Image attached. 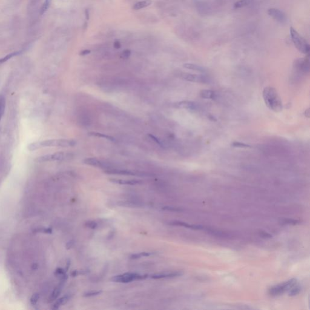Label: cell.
<instances>
[{
	"instance_id": "f546056e",
	"label": "cell",
	"mask_w": 310,
	"mask_h": 310,
	"mask_svg": "<svg viewBox=\"0 0 310 310\" xmlns=\"http://www.w3.org/2000/svg\"><path fill=\"white\" fill-rule=\"evenodd\" d=\"M85 226L88 228L95 229L98 227V224L96 222H94V221H89V222H87L85 223Z\"/></svg>"
},
{
	"instance_id": "8fae6325",
	"label": "cell",
	"mask_w": 310,
	"mask_h": 310,
	"mask_svg": "<svg viewBox=\"0 0 310 310\" xmlns=\"http://www.w3.org/2000/svg\"><path fill=\"white\" fill-rule=\"evenodd\" d=\"M104 173L110 174H120V175H128V176H135L136 174L135 172H133L128 170H118V169H107L104 170Z\"/></svg>"
},
{
	"instance_id": "d4e9b609",
	"label": "cell",
	"mask_w": 310,
	"mask_h": 310,
	"mask_svg": "<svg viewBox=\"0 0 310 310\" xmlns=\"http://www.w3.org/2000/svg\"><path fill=\"white\" fill-rule=\"evenodd\" d=\"M231 146L236 148H250L251 146L248 144H247L245 143L241 142H233L231 144Z\"/></svg>"
},
{
	"instance_id": "30bf717a",
	"label": "cell",
	"mask_w": 310,
	"mask_h": 310,
	"mask_svg": "<svg viewBox=\"0 0 310 310\" xmlns=\"http://www.w3.org/2000/svg\"><path fill=\"white\" fill-rule=\"evenodd\" d=\"M176 105L179 108L189 110H192V111H195V110H197L198 109L197 104L196 103H195L194 102L190 101H180V102H178V103H176Z\"/></svg>"
},
{
	"instance_id": "e575fe53",
	"label": "cell",
	"mask_w": 310,
	"mask_h": 310,
	"mask_svg": "<svg viewBox=\"0 0 310 310\" xmlns=\"http://www.w3.org/2000/svg\"><path fill=\"white\" fill-rule=\"evenodd\" d=\"M284 223L285 224H288L295 225V224H297L298 223V221L296 220H293V219H287V220H284Z\"/></svg>"
},
{
	"instance_id": "6da1fadb",
	"label": "cell",
	"mask_w": 310,
	"mask_h": 310,
	"mask_svg": "<svg viewBox=\"0 0 310 310\" xmlns=\"http://www.w3.org/2000/svg\"><path fill=\"white\" fill-rule=\"evenodd\" d=\"M265 105L272 111L278 113L283 109V104L277 90L272 87L264 88L262 93Z\"/></svg>"
},
{
	"instance_id": "8992f818",
	"label": "cell",
	"mask_w": 310,
	"mask_h": 310,
	"mask_svg": "<svg viewBox=\"0 0 310 310\" xmlns=\"http://www.w3.org/2000/svg\"><path fill=\"white\" fill-rule=\"evenodd\" d=\"M294 69L300 73H308L309 71V62L308 58L296 59L293 64Z\"/></svg>"
},
{
	"instance_id": "5b68a950",
	"label": "cell",
	"mask_w": 310,
	"mask_h": 310,
	"mask_svg": "<svg viewBox=\"0 0 310 310\" xmlns=\"http://www.w3.org/2000/svg\"><path fill=\"white\" fill-rule=\"evenodd\" d=\"M145 277L144 276H141L136 273H125L113 277L112 279V280L116 282L128 283L135 280L142 279Z\"/></svg>"
},
{
	"instance_id": "ab89813d",
	"label": "cell",
	"mask_w": 310,
	"mask_h": 310,
	"mask_svg": "<svg viewBox=\"0 0 310 310\" xmlns=\"http://www.w3.org/2000/svg\"><path fill=\"white\" fill-rule=\"evenodd\" d=\"M305 116L308 118H309V108L305 111Z\"/></svg>"
},
{
	"instance_id": "5bb4252c",
	"label": "cell",
	"mask_w": 310,
	"mask_h": 310,
	"mask_svg": "<svg viewBox=\"0 0 310 310\" xmlns=\"http://www.w3.org/2000/svg\"><path fill=\"white\" fill-rule=\"evenodd\" d=\"M171 225H175V226H181V227H184L185 228L193 229V230H202L204 229V227L201 225H190L187 223L181 222V221H173V222H170Z\"/></svg>"
},
{
	"instance_id": "4dcf8cb0",
	"label": "cell",
	"mask_w": 310,
	"mask_h": 310,
	"mask_svg": "<svg viewBox=\"0 0 310 310\" xmlns=\"http://www.w3.org/2000/svg\"><path fill=\"white\" fill-rule=\"evenodd\" d=\"M55 274L56 276H59L60 277H62L65 274V271L62 269V268H58L55 272Z\"/></svg>"
},
{
	"instance_id": "44dd1931",
	"label": "cell",
	"mask_w": 310,
	"mask_h": 310,
	"mask_svg": "<svg viewBox=\"0 0 310 310\" xmlns=\"http://www.w3.org/2000/svg\"><path fill=\"white\" fill-rule=\"evenodd\" d=\"M6 108V98L3 95H0V121H1L5 112Z\"/></svg>"
},
{
	"instance_id": "9a60e30c",
	"label": "cell",
	"mask_w": 310,
	"mask_h": 310,
	"mask_svg": "<svg viewBox=\"0 0 310 310\" xmlns=\"http://www.w3.org/2000/svg\"><path fill=\"white\" fill-rule=\"evenodd\" d=\"M83 162H84V164L88 165H92V166L100 167V168L104 167V164L95 158H86L83 160Z\"/></svg>"
},
{
	"instance_id": "f35d334b",
	"label": "cell",
	"mask_w": 310,
	"mask_h": 310,
	"mask_svg": "<svg viewBox=\"0 0 310 310\" xmlns=\"http://www.w3.org/2000/svg\"><path fill=\"white\" fill-rule=\"evenodd\" d=\"M113 46H114V47H115V49H120L121 47V43H120L119 41H115V42H114V45H113Z\"/></svg>"
},
{
	"instance_id": "7c38bea8",
	"label": "cell",
	"mask_w": 310,
	"mask_h": 310,
	"mask_svg": "<svg viewBox=\"0 0 310 310\" xmlns=\"http://www.w3.org/2000/svg\"><path fill=\"white\" fill-rule=\"evenodd\" d=\"M182 274V273H181L180 271H176V272L168 273H159V274H156L152 275L151 278L154 279L171 278V277H175L180 276Z\"/></svg>"
},
{
	"instance_id": "ba28073f",
	"label": "cell",
	"mask_w": 310,
	"mask_h": 310,
	"mask_svg": "<svg viewBox=\"0 0 310 310\" xmlns=\"http://www.w3.org/2000/svg\"><path fill=\"white\" fill-rule=\"evenodd\" d=\"M65 158V154L62 151L56 152L53 154H46L44 156L38 157L37 158V161L38 162H48V161H62Z\"/></svg>"
},
{
	"instance_id": "277c9868",
	"label": "cell",
	"mask_w": 310,
	"mask_h": 310,
	"mask_svg": "<svg viewBox=\"0 0 310 310\" xmlns=\"http://www.w3.org/2000/svg\"><path fill=\"white\" fill-rule=\"evenodd\" d=\"M296 283V279H291L286 282H285L282 283L277 285L269 290V294L272 296H279L283 294L286 291L291 289L293 286L295 285Z\"/></svg>"
},
{
	"instance_id": "4fadbf2b",
	"label": "cell",
	"mask_w": 310,
	"mask_h": 310,
	"mask_svg": "<svg viewBox=\"0 0 310 310\" xmlns=\"http://www.w3.org/2000/svg\"><path fill=\"white\" fill-rule=\"evenodd\" d=\"M110 181L113 182V183L121 184V185H134L139 184L142 183V182L141 181L135 180V179L134 180L133 179L123 180V179H110Z\"/></svg>"
},
{
	"instance_id": "1f68e13d",
	"label": "cell",
	"mask_w": 310,
	"mask_h": 310,
	"mask_svg": "<svg viewBox=\"0 0 310 310\" xmlns=\"http://www.w3.org/2000/svg\"><path fill=\"white\" fill-rule=\"evenodd\" d=\"M148 136L150 138V139H151L152 141H153L154 142H156V144H159V145H161V142L160 140H159L158 138H156V136H154V135H150V134L148 135Z\"/></svg>"
},
{
	"instance_id": "74e56055",
	"label": "cell",
	"mask_w": 310,
	"mask_h": 310,
	"mask_svg": "<svg viewBox=\"0 0 310 310\" xmlns=\"http://www.w3.org/2000/svg\"><path fill=\"white\" fill-rule=\"evenodd\" d=\"M90 52H91V51H90V50H87V49H86V50H84L81 51V52H80L79 55H81V56H85V55H88V54H89Z\"/></svg>"
},
{
	"instance_id": "d590c367",
	"label": "cell",
	"mask_w": 310,
	"mask_h": 310,
	"mask_svg": "<svg viewBox=\"0 0 310 310\" xmlns=\"http://www.w3.org/2000/svg\"><path fill=\"white\" fill-rule=\"evenodd\" d=\"M163 210H168V211H177V212H179V211H182L181 209H179V208H173V207H164V208H163Z\"/></svg>"
},
{
	"instance_id": "d6986e66",
	"label": "cell",
	"mask_w": 310,
	"mask_h": 310,
	"mask_svg": "<svg viewBox=\"0 0 310 310\" xmlns=\"http://www.w3.org/2000/svg\"><path fill=\"white\" fill-rule=\"evenodd\" d=\"M69 299V296H64L59 299L56 300V302L54 303V305L52 306L53 309H58L61 306L64 305L65 303H67Z\"/></svg>"
},
{
	"instance_id": "ac0fdd59",
	"label": "cell",
	"mask_w": 310,
	"mask_h": 310,
	"mask_svg": "<svg viewBox=\"0 0 310 310\" xmlns=\"http://www.w3.org/2000/svg\"><path fill=\"white\" fill-rule=\"evenodd\" d=\"M151 4H152L151 0H144V1H139L137 3H136L133 6V9L135 10H140V9H144L145 7H147L150 6Z\"/></svg>"
},
{
	"instance_id": "2e32d148",
	"label": "cell",
	"mask_w": 310,
	"mask_h": 310,
	"mask_svg": "<svg viewBox=\"0 0 310 310\" xmlns=\"http://www.w3.org/2000/svg\"><path fill=\"white\" fill-rule=\"evenodd\" d=\"M183 67L187 69H189V70H194V71H196V72H201V73H205L206 72V70L205 68H204L203 67H202V66L201 65H197V64H192V63H185L183 65Z\"/></svg>"
},
{
	"instance_id": "484cf974",
	"label": "cell",
	"mask_w": 310,
	"mask_h": 310,
	"mask_svg": "<svg viewBox=\"0 0 310 310\" xmlns=\"http://www.w3.org/2000/svg\"><path fill=\"white\" fill-rule=\"evenodd\" d=\"M50 1L51 0H46L45 2L44 3L42 7H41V14L42 15L44 14V13H45L47 9H49V6H50Z\"/></svg>"
},
{
	"instance_id": "7a4b0ae2",
	"label": "cell",
	"mask_w": 310,
	"mask_h": 310,
	"mask_svg": "<svg viewBox=\"0 0 310 310\" xmlns=\"http://www.w3.org/2000/svg\"><path fill=\"white\" fill-rule=\"evenodd\" d=\"M76 144V142L72 139H49L40 142H35L29 144L27 147L30 151H35L42 147H73Z\"/></svg>"
},
{
	"instance_id": "ffe728a7",
	"label": "cell",
	"mask_w": 310,
	"mask_h": 310,
	"mask_svg": "<svg viewBox=\"0 0 310 310\" xmlns=\"http://www.w3.org/2000/svg\"><path fill=\"white\" fill-rule=\"evenodd\" d=\"M88 135H89V136H90L101 138H104V139H106L107 140L111 141H115V139L112 136H109V135H105V134H103V133H99V132L92 131V132L88 133Z\"/></svg>"
},
{
	"instance_id": "e0dca14e",
	"label": "cell",
	"mask_w": 310,
	"mask_h": 310,
	"mask_svg": "<svg viewBox=\"0 0 310 310\" xmlns=\"http://www.w3.org/2000/svg\"><path fill=\"white\" fill-rule=\"evenodd\" d=\"M199 96L204 99H215L216 94L214 92L210 90H202L199 93Z\"/></svg>"
},
{
	"instance_id": "9c48e42d",
	"label": "cell",
	"mask_w": 310,
	"mask_h": 310,
	"mask_svg": "<svg viewBox=\"0 0 310 310\" xmlns=\"http://www.w3.org/2000/svg\"><path fill=\"white\" fill-rule=\"evenodd\" d=\"M268 13L270 16L273 17L275 20L278 21L280 23H285L286 22L285 14L282 11L277 9H270L268 10Z\"/></svg>"
},
{
	"instance_id": "603a6c76",
	"label": "cell",
	"mask_w": 310,
	"mask_h": 310,
	"mask_svg": "<svg viewBox=\"0 0 310 310\" xmlns=\"http://www.w3.org/2000/svg\"><path fill=\"white\" fill-rule=\"evenodd\" d=\"M153 254H154L153 253H151V252H142V253H140L135 254L131 255L130 256V258L132 259H138V258H140V257H142L150 256L151 255H153Z\"/></svg>"
},
{
	"instance_id": "f1b7e54d",
	"label": "cell",
	"mask_w": 310,
	"mask_h": 310,
	"mask_svg": "<svg viewBox=\"0 0 310 310\" xmlns=\"http://www.w3.org/2000/svg\"><path fill=\"white\" fill-rule=\"evenodd\" d=\"M39 299V294L38 293H35L33 294V296L30 298V303L32 305H34L37 303Z\"/></svg>"
},
{
	"instance_id": "52a82bcc",
	"label": "cell",
	"mask_w": 310,
	"mask_h": 310,
	"mask_svg": "<svg viewBox=\"0 0 310 310\" xmlns=\"http://www.w3.org/2000/svg\"><path fill=\"white\" fill-rule=\"evenodd\" d=\"M181 78L185 81L197 82V83H207L208 82V78L203 75H196L188 73H183L181 75Z\"/></svg>"
},
{
	"instance_id": "cb8c5ba5",
	"label": "cell",
	"mask_w": 310,
	"mask_h": 310,
	"mask_svg": "<svg viewBox=\"0 0 310 310\" xmlns=\"http://www.w3.org/2000/svg\"><path fill=\"white\" fill-rule=\"evenodd\" d=\"M19 53H20L19 52H12V53H10L9 54H8L6 56H4V57L0 59V64H2V63H4V62L7 61L8 60L11 59L12 58H13V57L19 55Z\"/></svg>"
},
{
	"instance_id": "8d00e7d4",
	"label": "cell",
	"mask_w": 310,
	"mask_h": 310,
	"mask_svg": "<svg viewBox=\"0 0 310 310\" xmlns=\"http://www.w3.org/2000/svg\"><path fill=\"white\" fill-rule=\"evenodd\" d=\"M260 236L263 238H271L272 237V236L270 234H268V233H266V232H264V231H262L260 233Z\"/></svg>"
},
{
	"instance_id": "836d02e7",
	"label": "cell",
	"mask_w": 310,
	"mask_h": 310,
	"mask_svg": "<svg viewBox=\"0 0 310 310\" xmlns=\"http://www.w3.org/2000/svg\"><path fill=\"white\" fill-rule=\"evenodd\" d=\"M131 55V51L130 50H125L122 53V57L124 58H128Z\"/></svg>"
},
{
	"instance_id": "60d3db41",
	"label": "cell",
	"mask_w": 310,
	"mask_h": 310,
	"mask_svg": "<svg viewBox=\"0 0 310 310\" xmlns=\"http://www.w3.org/2000/svg\"><path fill=\"white\" fill-rule=\"evenodd\" d=\"M85 13H86V16H87V19H88V18H89V17H88V15H88V14H89V13H88V10H86V12H85Z\"/></svg>"
},
{
	"instance_id": "83f0119b",
	"label": "cell",
	"mask_w": 310,
	"mask_h": 310,
	"mask_svg": "<svg viewBox=\"0 0 310 310\" xmlns=\"http://www.w3.org/2000/svg\"><path fill=\"white\" fill-rule=\"evenodd\" d=\"M101 293H102V291H89V292L85 293L84 294V297L95 296H98V295L100 294Z\"/></svg>"
},
{
	"instance_id": "3957f363",
	"label": "cell",
	"mask_w": 310,
	"mask_h": 310,
	"mask_svg": "<svg viewBox=\"0 0 310 310\" xmlns=\"http://www.w3.org/2000/svg\"><path fill=\"white\" fill-rule=\"evenodd\" d=\"M290 35L295 47L302 53H309V46L306 41L292 27H290Z\"/></svg>"
},
{
	"instance_id": "7402d4cb",
	"label": "cell",
	"mask_w": 310,
	"mask_h": 310,
	"mask_svg": "<svg viewBox=\"0 0 310 310\" xmlns=\"http://www.w3.org/2000/svg\"><path fill=\"white\" fill-rule=\"evenodd\" d=\"M252 2L253 0H240V1L236 2L234 4V7L235 9L242 8L250 5Z\"/></svg>"
},
{
	"instance_id": "4316f807",
	"label": "cell",
	"mask_w": 310,
	"mask_h": 310,
	"mask_svg": "<svg viewBox=\"0 0 310 310\" xmlns=\"http://www.w3.org/2000/svg\"><path fill=\"white\" fill-rule=\"evenodd\" d=\"M300 291V288L299 286H295V287H292L290 291V293H289V295L290 296H296V295H297Z\"/></svg>"
},
{
	"instance_id": "d6a6232c",
	"label": "cell",
	"mask_w": 310,
	"mask_h": 310,
	"mask_svg": "<svg viewBox=\"0 0 310 310\" xmlns=\"http://www.w3.org/2000/svg\"><path fill=\"white\" fill-rule=\"evenodd\" d=\"M37 232H41V233H52V229L50 228H40L39 230L38 229L37 230H36Z\"/></svg>"
}]
</instances>
